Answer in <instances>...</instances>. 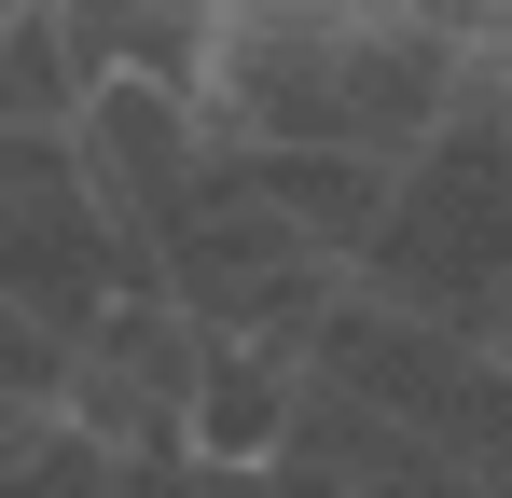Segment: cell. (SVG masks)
Returning <instances> with one entry per match:
<instances>
[{"label":"cell","mask_w":512,"mask_h":498,"mask_svg":"<svg viewBox=\"0 0 512 498\" xmlns=\"http://www.w3.org/2000/svg\"><path fill=\"white\" fill-rule=\"evenodd\" d=\"M236 166H250V194L277 208V222H305V236L333 249L346 277H360V249H374V222H388V194H402V166L346 153V139H236Z\"/></svg>","instance_id":"obj_2"},{"label":"cell","mask_w":512,"mask_h":498,"mask_svg":"<svg viewBox=\"0 0 512 498\" xmlns=\"http://www.w3.org/2000/svg\"><path fill=\"white\" fill-rule=\"evenodd\" d=\"M194 388H208V319L167 277H139L70 346V429H97L111 457H194Z\"/></svg>","instance_id":"obj_1"},{"label":"cell","mask_w":512,"mask_h":498,"mask_svg":"<svg viewBox=\"0 0 512 498\" xmlns=\"http://www.w3.org/2000/svg\"><path fill=\"white\" fill-rule=\"evenodd\" d=\"M499 97H512V56H499Z\"/></svg>","instance_id":"obj_3"}]
</instances>
